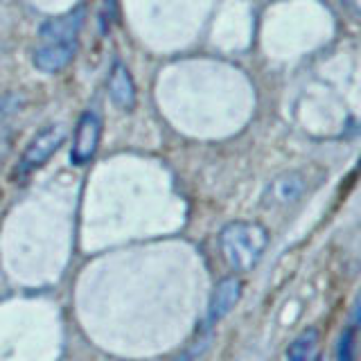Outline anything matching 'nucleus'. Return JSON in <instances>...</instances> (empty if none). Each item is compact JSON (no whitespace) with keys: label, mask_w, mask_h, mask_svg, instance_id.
Wrapping results in <instances>:
<instances>
[{"label":"nucleus","mask_w":361,"mask_h":361,"mask_svg":"<svg viewBox=\"0 0 361 361\" xmlns=\"http://www.w3.org/2000/svg\"><path fill=\"white\" fill-rule=\"evenodd\" d=\"M86 18V5L79 3L63 14L48 18L39 30V45L34 50V66L41 73H59L73 61L77 39Z\"/></svg>","instance_id":"obj_1"},{"label":"nucleus","mask_w":361,"mask_h":361,"mask_svg":"<svg viewBox=\"0 0 361 361\" xmlns=\"http://www.w3.org/2000/svg\"><path fill=\"white\" fill-rule=\"evenodd\" d=\"M269 244V233L257 221H231L219 233L224 259L235 271H253Z\"/></svg>","instance_id":"obj_2"},{"label":"nucleus","mask_w":361,"mask_h":361,"mask_svg":"<svg viewBox=\"0 0 361 361\" xmlns=\"http://www.w3.org/2000/svg\"><path fill=\"white\" fill-rule=\"evenodd\" d=\"M68 135V129L63 124H50L41 133H37L27 145V149L23 152V158L18 163V176H27L34 169L45 165V161L59 149Z\"/></svg>","instance_id":"obj_3"},{"label":"nucleus","mask_w":361,"mask_h":361,"mask_svg":"<svg viewBox=\"0 0 361 361\" xmlns=\"http://www.w3.org/2000/svg\"><path fill=\"white\" fill-rule=\"evenodd\" d=\"M102 138V120L95 111H86L82 113V118L77 122L75 129V140H73V149H71V163L82 167L86 165L90 158L95 156L97 147Z\"/></svg>","instance_id":"obj_4"},{"label":"nucleus","mask_w":361,"mask_h":361,"mask_svg":"<svg viewBox=\"0 0 361 361\" xmlns=\"http://www.w3.org/2000/svg\"><path fill=\"white\" fill-rule=\"evenodd\" d=\"M305 190V178L298 172H285L274 178L264 190V206H289L296 201Z\"/></svg>","instance_id":"obj_5"},{"label":"nucleus","mask_w":361,"mask_h":361,"mask_svg":"<svg viewBox=\"0 0 361 361\" xmlns=\"http://www.w3.org/2000/svg\"><path fill=\"white\" fill-rule=\"evenodd\" d=\"M240 296H242V280L235 278V276L224 278L212 291L208 321L210 323H219L224 316H228L235 305L240 302Z\"/></svg>","instance_id":"obj_6"},{"label":"nucleus","mask_w":361,"mask_h":361,"mask_svg":"<svg viewBox=\"0 0 361 361\" xmlns=\"http://www.w3.org/2000/svg\"><path fill=\"white\" fill-rule=\"evenodd\" d=\"M109 97L116 106L124 109V111H133L135 106V84L133 77L127 71V66L116 61L111 68L109 75Z\"/></svg>","instance_id":"obj_7"},{"label":"nucleus","mask_w":361,"mask_h":361,"mask_svg":"<svg viewBox=\"0 0 361 361\" xmlns=\"http://www.w3.org/2000/svg\"><path fill=\"white\" fill-rule=\"evenodd\" d=\"M319 330L307 327L293 338V343L287 350V361H319Z\"/></svg>","instance_id":"obj_8"},{"label":"nucleus","mask_w":361,"mask_h":361,"mask_svg":"<svg viewBox=\"0 0 361 361\" xmlns=\"http://www.w3.org/2000/svg\"><path fill=\"white\" fill-rule=\"evenodd\" d=\"M355 338H357V325H350L338 336L336 345V361H355Z\"/></svg>","instance_id":"obj_9"}]
</instances>
